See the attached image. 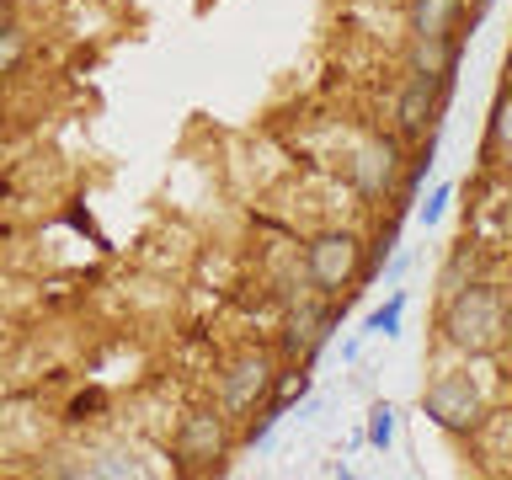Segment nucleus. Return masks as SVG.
<instances>
[{
    "instance_id": "6e6552de",
    "label": "nucleus",
    "mask_w": 512,
    "mask_h": 480,
    "mask_svg": "<svg viewBox=\"0 0 512 480\" xmlns=\"http://www.w3.org/2000/svg\"><path fill=\"white\" fill-rule=\"evenodd\" d=\"M400 134L395 139H363L358 144V155H352V182H358V192L363 198H384V192H395V182H400Z\"/></svg>"
},
{
    "instance_id": "9d476101",
    "label": "nucleus",
    "mask_w": 512,
    "mask_h": 480,
    "mask_svg": "<svg viewBox=\"0 0 512 480\" xmlns=\"http://www.w3.org/2000/svg\"><path fill=\"white\" fill-rule=\"evenodd\" d=\"M406 64H411L416 75L454 80V70H459V38H411Z\"/></svg>"
},
{
    "instance_id": "f8f14e48",
    "label": "nucleus",
    "mask_w": 512,
    "mask_h": 480,
    "mask_svg": "<svg viewBox=\"0 0 512 480\" xmlns=\"http://www.w3.org/2000/svg\"><path fill=\"white\" fill-rule=\"evenodd\" d=\"M363 443L374 448V454H390V443H395V406H390V400H374V406H368Z\"/></svg>"
},
{
    "instance_id": "f3484780",
    "label": "nucleus",
    "mask_w": 512,
    "mask_h": 480,
    "mask_svg": "<svg viewBox=\"0 0 512 480\" xmlns=\"http://www.w3.org/2000/svg\"><path fill=\"white\" fill-rule=\"evenodd\" d=\"M0 22H11V0H0Z\"/></svg>"
},
{
    "instance_id": "dca6fc26",
    "label": "nucleus",
    "mask_w": 512,
    "mask_h": 480,
    "mask_svg": "<svg viewBox=\"0 0 512 480\" xmlns=\"http://www.w3.org/2000/svg\"><path fill=\"white\" fill-rule=\"evenodd\" d=\"M400 272H406V256H395V262H390V272H384V288H395Z\"/></svg>"
},
{
    "instance_id": "7ed1b4c3",
    "label": "nucleus",
    "mask_w": 512,
    "mask_h": 480,
    "mask_svg": "<svg viewBox=\"0 0 512 480\" xmlns=\"http://www.w3.org/2000/svg\"><path fill=\"white\" fill-rule=\"evenodd\" d=\"M278 363H272V352H235L230 368H224V379H219V411L224 416H251L256 406H267L272 390H278Z\"/></svg>"
},
{
    "instance_id": "39448f33",
    "label": "nucleus",
    "mask_w": 512,
    "mask_h": 480,
    "mask_svg": "<svg viewBox=\"0 0 512 480\" xmlns=\"http://www.w3.org/2000/svg\"><path fill=\"white\" fill-rule=\"evenodd\" d=\"M422 411H427V422H438L443 432H470V427H480V416H486V400H480L470 374H438L422 390Z\"/></svg>"
},
{
    "instance_id": "9b49d317",
    "label": "nucleus",
    "mask_w": 512,
    "mask_h": 480,
    "mask_svg": "<svg viewBox=\"0 0 512 480\" xmlns=\"http://www.w3.org/2000/svg\"><path fill=\"white\" fill-rule=\"evenodd\" d=\"M400 320H406V288H395L379 310H368L363 336H384V342H390V336H400Z\"/></svg>"
},
{
    "instance_id": "4468645a",
    "label": "nucleus",
    "mask_w": 512,
    "mask_h": 480,
    "mask_svg": "<svg viewBox=\"0 0 512 480\" xmlns=\"http://www.w3.org/2000/svg\"><path fill=\"white\" fill-rule=\"evenodd\" d=\"M491 150L512 155V86L496 96V112H491Z\"/></svg>"
},
{
    "instance_id": "f257e3e1",
    "label": "nucleus",
    "mask_w": 512,
    "mask_h": 480,
    "mask_svg": "<svg viewBox=\"0 0 512 480\" xmlns=\"http://www.w3.org/2000/svg\"><path fill=\"white\" fill-rule=\"evenodd\" d=\"M438 331L454 352H464V358H491V352H502L507 336H512L507 294L496 283H454V294L443 299Z\"/></svg>"
},
{
    "instance_id": "2eb2a0df",
    "label": "nucleus",
    "mask_w": 512,
    "mask_h": 480,
    "mask_svg": "<svg viewBox=\"0 0 512 480\" xmlns=\"http://www.w3.org/2000/svg\"><path fill=\"white\" fill-rule=\"evenodd\" d=\"M448 203H454V182H438V187H432V198H427L422 208H416V219H422L427 230H438L443 214H448Z\"/></svg>"
},
{
    "instance_id": "f03ea898",
    "label": "nucleus",
    "mask_w": 512,
    "mask_h": 480,
    "mask_svg": "<svg viewBox=\"0 0 512 480\" xmlns=\"http://www.w3.org/2000/svg\"><path fill=\"white\" fill-rule=\"evenodd\" d=\"M358 272H363V240L352 230H320L304 246V278L320 299H342Z\"/></svg>"
},
{
    "instance_id": "0eeeda50",
    "label": "nucleus",
    "mask_w": 512,
    "mask_h": 480,
    "mask_svg": "<svg viewBox=\"0 0 512 480\" xmlns=\"http://www.w3.org/2000/svg\"><path fill=\"white\" fill-rule=\"evenodd\" d=\"M331 320H336V310H331V299H320V294L294 304L288 320H283V358L310 368V358L326 347V336H331Z\"/></svg>"
},
{
    "instance_id": "20e7f679",
    "label": "nucleus",
    "mask_w": 512,
    "mask_h": 480,
    "mask_svg": "<svg viewBox=\"0 0 512 480\" xmlns=\"http://www.w3.org/2000/svg\"><path fill=\"white\" fill-rule=\"evenodd\" d=\"M230 416L224 411H192L182 427H176V470L182 475H214L230 459Z\"/></svg>"
},
{
    "instance_id": "423d86ee",
    "label": "nucleus",
    "mask_w": 512,
    "mask_h": 480,
    "mask_svg": "<svg viewBox=\"0 0 512 480\" xmlns=\"http://www.w3.org/2000/svg\"><path fill=\"white\" fill-rule=\"evenodd\" d=\"M443 91H448V80L438 75H416L400 86L395 96V134L400 139H427L432 128H438V112H443Z\"/></svg>"
},
{
    "instance_id": "ddd939ff",
    "label": "nucleus",
    "mask_w": 512,
    "mask_h": 480,
    "mask_svg": "<svg viewBox=\"0 0 512 480\" xmlns=\"http://www.w3.org/2000/svg\"><path fill=\"white\" fill-rule=\"evenodd\" d=\"M27 59V27L22 22H0V80L22 70Z\"/></svg>"
},
{
    "instance_id": "1a4fd4ad",
    "label": "nucleus",
    "mask_w": 512,
    "mask_h": 480,
    "mask_svg": "<svg viewBox=\"0 0 512 480\" xmlns=\"http://www.w3.org/2000/svg\"><path fill=\"white\" fill-rule=\"evenodd\" d=\"M411 38H459L464 0H406Z\"/></svg>"
}]
</instances>
